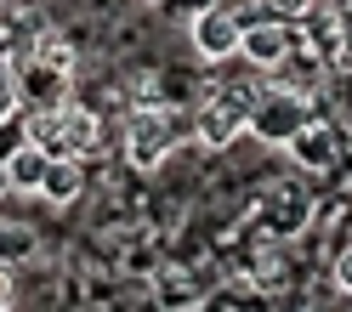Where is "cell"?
Returning <instances> with one entry per match:
<instances>
[{
    "mask_svg": "<svg viewBox=\"0 0 352 312\" xmlns=\"http://www.w3.org/2000/svg\"><path fill=\"white\" fill-rule=\"evenodd\" d=\"M17 142H29V125H23V108H17L12 120H0V165H6V153H12Z\"/></svg>",
    "mask_w": 352,
    "mask_h": 312,
    "instance_id": "15",
    "label": "cell"
},
{
    "mask_svg": "<svg viewBox=\"0 0 352 312\" xmlns=\"http://www.w3.org/2000/svg\"><path fill=\"white\" fill-rule=\"evenodd\" d=\"M239 40H245V12H239V6H228V0L205 6V12L188 23V46H193V57H199L205 69L239 63Z\"/></svg>",
    "mask_w": 352,
    "mask_h": 312,
    "instance_id": "5",
    "label": "cell"
},
{
    "mask_svg": "<svg viewBox=\"0 0 352 312\" xmlns=\"http://www.w3.org/2000/svg\"><path fill=\"white\" fill-rule=\"evenodd\" d=\"M278 153L296 165V176H329V170L341 165V153H346V125L329 120V114H313Z\"/></svg>",
    "mask_w": 352,
    "mask_h": 312,
    "instance_id": "4",
    "label": "cell"
},
{
    "mask_svg": "<svg viewBox=\"0 0 352 312\" xmlns=\"http://www.w3.org/2000/svg\"><path fill=\"white\" fill-rule=\"evenodd\" d=\"M46 256V244H40V227L29 216H0V267H34Z\"/></svg>",
    "mask_w": 352,
    "mask_h": 312,
    "instance_id": "10",
    "label": "cell"
},
{
    "mask_svg": "<svg viewBox=\"0 0 352 312\" xmlns=\"http://www.w3.org/2000/svg\"><path fill=\"white\" fill-rule=\"evenodd\" d=\"M85 188H91V159H74V153H63V159L46 165V182H40V205H52V210H69L85 199Z\"/></svg>",
    "mask_w": 352,
    "mask_h": 312,
    "instance_id": "8",
    "label": "cell"
},
{
    "mask_svg": "<svg viewBox=\"0 0 352 312\" xmlns=\"http://www.w3.org/2000/svg\"><path fill=\"white\" fill-rule=\"evenodd\" d=\"M142 6H160V0H142Z\"/></svg>",
    "mask_w": 352,
    "mask_h": 312,
    "instance_id": "19",
    "label": "cell"
},
{
    "mask_svg": "<svg viewBox=\"0 0 352 312\" xmlns=\"http://www.w3.org/2000/svg\"><path fill=\"white\" fill-rule=\"evenodd\" d=\"M17 307V267H0V312Z\"/></svg>",
    "mask_w": 352,
    "mask_h": 312,
    "instance_id": "17",
    "label": "cell"
},
{
    "mask_svg": "<svg viewBox=\"0 0 352 312\" xmlns=\"http://www.w3.org/2000/svg\"><path fill=\"white\" fill-rule=\"evenodd\" d=\"M12 52H17V34H12L6 17H0V57H12Z\"/></svg>",
    "mask_w": 352,
    "mask_h": 312,
    "instance_id": "18",
    "label": "cell"
},
{
    "mask_svg": "<svg viewBox=\"0 0 352 312\" xmlns=\"http://www.w3.org/2000/svg\"><path fill=\"white\" fill-rule=\"evenodd\" d=\"M12 74H17V102L29 108H63L74 97V74L52 69V63H34L29 52H12Z\"/></svg>",
    "mask_w": 352,
    "mask_h": 312,
    "instance_id": "7",
    "label": "cell"
},
{
    "mask_svg": "<svg viewBox=\"0 0 352 312\" xmlns=\"http://www.w3.org/2000/svg\"><path fill=\"white\" fill-rule=\"evenodd\" d=\"M17 74H12V57H0V120H12L17 114Z\"/></svg>",
    "mask_w": 352,
    "mask_h": 312,
    "instance_id": "14",
    "label": "cell"
},
{
    "mask_svg": "<svg viewBox=\"0 0 352 312\" xmlns=\"http://www.w3.org/2000/svg\"><path fill=\"white\" fill-rule=\"evenodd\" d=\"M205 6H216V0H160V6H153V12H165V17H170V23H182V29H188V23H193V17H199V12H205Z\"/></svg>",
    "mask_w": 352,
    "mask_h": 312,
    "instance_id": "13",
    "label": "cell"
},
{
    "mask_svg": "<svg viewBox=\"0 0 352 312\" xmlns=\"http://www.w3.org/2000/svg\"><path fill=\"white\" fill-rule=\"evenodd\" d=\"M0 6H6V0H0Z\"/></svg>",
    "mask_w": 352,
    "mask_h": 312,
    "instance_id": "21",
    "label": "cell"
},
{
    "mask_svg": "<svg viewBox=\"0 0 352 312\" xmlns=\"http://www.w3.org/2000/svg\"><path fill=\"white\" fill-rule=\"evenodd\" d=\"M341 6H346V12H352V0H341Z\"/></svg>",
    "mask_w": 352,
    "mask_h": 312,
    "instance_id": "20",
    "label": "cell"
},
{
    "mask_svg": "<svg viewBox=\"0 0 352 312\" xmlns=\"http://www.w3.org/2000/svg\"><path fill=\"white\" fill-rule=\"evenodd\" d=\"M307 6H313V0H261L256 12H267V17H284V23H296V17H301Z\"/></svg>",
    "mask_w": 352,
    "mask_h": 312,
    "instance_id": "16",
    "label": "cell"
},
{
    "mask_svg": "<svg viewBox=\"0 0 352 312\" xmlns=\"http://www.w3.org/2000/svg\"><path fill=\"white\" fill-rule=\"evenodd\" d=\"M17 52H29L34 63H52V69H63V74H80V40L63 23H34Z\"/></svg>",
    "mask_w": 352,
    "mask_h": 312,
    "instance_id": "9",
    "label": "cell"
},
{
    "mask_svg": "<svg viewBox=\"0 0 352 312\" xmlns=\"http://www.w3.org/2000/svg\"><path fill=\"white\" fill-rule=\"evenodd\" d=\"M267 85V74H256L250 85H205L199 108H193V142L205 153H228L233 142L250 137V102Z\"/></svg>",
    "mask_w": 352,
    "mask_h": 312,
    "instance_id": "2",
    "label": "cell"
},
{
    "mask_svg": "<svg viewBox=\"0 0 352 312\" xmlns=\"http://www.w3.org/2000/svg\"><path fill=\"white\" fill-rule=\"evenodd\" d=\"M313 114H318V97L296 91V85L267 80V85L256 91V102H250V142H261V148H284Z\"/></svg>",
    "mask_w": 352,
    "mask_h": 312,
    "instance_id": "3",
    "label": "cell"
},
{
    "mask_svg": "<svg viewBox=\"0 0 352 312\" xmlns=\"http://www.w3.org/2000/svg\"><path fill=\"white\" fill-rule=\"evenodd\" d=\"M120 159L125 170L153 176L165 159H176V148L193 142V114L182 102H131L120 114Z\"/></svg>",
    "mask_w": 352,
    "mask_h": 312,
    "instance_id": "1",
    "label": "cell"
},
{
    "mask_svg": "<svg viewBox=\"0 0 352 312\" xmlns=\"http://www.w3.org/2000/svg\"><path fill=\"white\" fill-rule=\"evenodd\" d=\"M329 284H336L341 301H352V238L336 250V261H329Z\"/></svg>",
    "mask_w": 352,
    "mask_h": 312,
    "instance_id": "12",
    "label": "cell"
},
{
    "mask_svg": "<svg viewBox=\"0 0 352 312\" xmlns=\"http://www.w3.org/2000/svg\"><path fill=\"white\" fill-rule=\"evenodd\" d=\"M290 52H296V23H284V17H267V12L245 17V40H239V63H245V69L273 74Z\"/></svg>",
    "mask_w": 352,
    "mask_h": 312,
    "instance_id": "6",
    "label": "cell"
},
{
    "mask_svg": "<svg viewBox=\"0 0 352 312\" xmlns=\"http://www.w3.org/2000/svg\"><path fill=\"white\" fill-rule=\"evenodd\" d=\"M46 165H52V153L40 148V142H17L12 153H6V182H12V193H40V182H46Z\"/></svg>",
    "mask_w": 352,
    "mask_h": 312,
    "instance_id": "11",
    "label": "cell"
}]
</instances>
